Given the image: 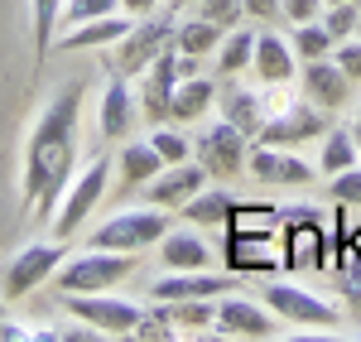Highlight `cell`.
Here are the masks:
<instances>
[{"mask_svg": "<svg viewBox=\"0 0 361 342\" xmlns=\"http://www.w3.org/2000/svg\"><path fill=\"white\" fill-rule=\"evenodd\" d=\"M82 97L87 83L68 78L54 92V102L39 111L34 130L25 140V173H20V198H25V217H54L58 198L73 178V159H78V126H82Z\"/></svg>", "mask_w": 361, "mask_h": 342, "instance_id": "cell-1", "label": "cell"}, {"mask_svg": "<svg viewBox=\"0 0 361 342\" xmlns=\"http://www.w3.org/2000/svg\"><path fill=\"white\" fill-rule=\"evenodd\" d=\"M135 275V256L130 251H87L78 260H63L54 270V289L63 294H102V289L121 285V280H130Z\"/></svg>", "mask_w": 361, "mask_h": 342, "instance_id": "cell-2", "label": "cell"}, {"mask_svg": "<svg viewBox=\"0 0 361 342\" xmlns=\"http://www.w3.org/2000/svg\"><path fill=\"white\" fill-rule=\"evenodd\" d=\"M169 44H173V15H140V25H130L121 39H116L111 49V68L121 73V78H140L154 58L164 54Z\"/></svg>", "mask_w": 361, "mask_h": 342, "instance_id": "cell-3", "label": "cell"}, {"mask_svg": "<svg viewBox=\"0 0 361 342\" xmlns=\"http://www.w3.org/2000/svg\"><path fill=\"white\" fill-rule=\"evenodd\" d=\"M169 231L164 207H135V212H116L111 222L92 231V246L97 251H130L140 256L145 246H159V236Z\"/></svg>", "mask_w": 361, "mask_h": 342, "instance_id": "cell-4", "label": "cell"}, {"mask_svg": "<svg viewBox=\"0 0 361 342\" xmlns=\"http://www.w3.org/2000/svg\"><path fill=\"white\" fill-rule=\"evenodd\" d=\"M106 183H111V159H92V164L78 173V183L58 198V217H54V236L58 241H68V236L92 217V207L102 202Z\"/></svg>", "mask_w": 361, "mask_h": 342, "instance_id": "cell-5", "label": "cell"}, {"mask_svg": "<svg viewBox=\"0 0 361 342\" xmlns=\"http://www.w3.org/2000/svg\"><path fill=\"white\" fill-rule=\"evenodd\" d=\"M68 299V314L82 318L87 328H97V333H111V338H135L140 318L145 309L130 304V299H111L106 289L102 294H63Z\"/></svg>", "mask_w": 361, "mask_h": 342, "instance_id": "cell-6", "label": "cell"}, {"mask_svg": "<svg viewBox=\"0 0 361 342\" xmlns=\"http://www.w3.org/2000/svg\"><path fill=\"white\" fill-rule=\"evenodd\" d=\"M197 164L207 169V178H236L246 169V154H250V140L231 126V121H212L193 145Z\"/></svg>", "mask_w": 361, "mask_h": 342, "instance_id": "cell-7", "label": "cell"}, {"mask_svg": "<svg viewBox=\"0 0 361 342\" xmlns=\"http://www.w3.org/2000/svg\"><path fill=\"white\" fill-rule=\"evenodd\" d=\"M265 309L284 323H299V328H337L342 314H337V304L328 299H318V294H308L299 285H265Z\"/></svg>", "mask_w": 361, "mask_h": 342, "instance_id": "cell-8", "label": "cell"}, {"mask_svg": "<svg viewBox=\"0 0 361 342\" xmlns=\"http://www.w3.org/2000/svg\"><path fill=\"white\" fill-rule=\"evenodd\" d=\"M63 265V241H29L20 256L5 265V299H25L44 280H54V270Z\"/></svg>", "mask_w": 361, "mask_h": 342, "instance_id": "cell-9", "label": "cell"}, {"mask_svg": "<svg viewBox=\"0 0 361 342\" xmlns=\"http://www.w3.org/2000/svg\"><path fill=\"white\" fill-rule=\"evenodd\" d=\"M260 145H284V149H294V145L304 140H323V106H313V102H289V106H279L275 116H265V126H260Z\"/></svg>", "mask_w": 361, "mask_h": 342, "instance_id": "cell-10", "label": "cell"}, {"mask_svg": "<svg viewBox=\"0 0 361 342\" xmlns=\"http://www.w3.org/2000/svg\"><path fill=\"white\" fill-rule=\"evenodd\" d=\"M178 78H183V73H178V49L169 44L164 54L140 73V97H135V102H140V116H145V121H154V126H164V121H169Z\"/></svg>", "mask_w": 361, "mask_h": 342, "instance_id": "cell-11", "label": "cell"}, {"mask_svg": "<svg viewBox=\"0 0 361 342\" xmlns=\"http://www.w3.org/2000/svg\"><path fill=\"white\" fill-rule=\"evenodd\" d=\"M246 169L250 178H260V183H284V188H304V183H313V173H318V164H308V159H299L294 149H284V145H250L246 154Z\"/></svg>", "mask_w": 361, "mask_h": 342, "instance_id": "cell-12", "label": "cell"}, {"mask_svg": "<svg viewBox=\"0 0 361 342\" xmlns=\"http://www.w3.org/2000/svg\"><path fill=\"white\" fill-rule=\"evenodd\" d=\"M212 328L222 338H275L279 333V318L265 309V299H246V294H231L217 304V318Z\"/></svg>", "mask_w": 361, "mask_h": 342, "instance_id": "cell-13", "label": "cell"}, {"mask_svg": "<svg viewBox=\"0 0 361 342\" xmlns=\"http://www.w3.org/2000/svg\"><path fill=\"white\" fill-rule=\"evenodd\" d=\"M207 188V169L202 164H164V169L154 173L149 183H145V198L154 202V207H183L188 198H197Z\"/></svg>", "mask_w": 361, "mask_h": 342, "instance_id": "cell-14", "label": "cell"}, {"mask_svg": "<svg viewBox=\"0 0 361 342\" xmlns=\"http://www.w3.org/2000/svg\"><path fill=\"white\" fill-rule=\"evenodd\" d=\"M304 97L313 106H323V111H337L352 97V78L337 68L333 58H313V63H304Z\"/></svg>", "mask_w": 361, "mask_h": 342, "instance_id": "cell-15", "label": "cell"}, {"mask_svg": "<svg viewBox=\"0 0 361 342\" xmlns=\"http://www.w3.org/2000/svg\"><path fill=\"white\" fill-rule=\"evenodd\" d=\"M231 289V280L226 275H207V270H173V275H164V280H154V304L164 299V304H173V299H217V294H226Z\"/></svg>", "mask_w": 361, "mask_h": 342, "instance_id": "cell-16", "label": "cell"}, {"mask_svg": "<svg viewBox=\"0 0 361 342\" xmlns=\"http://www.w3.org/2000/svg\"><path fill=\"white\" fill-rule=\"evenodd\" d=\"M135 116H140L135 92H130V83H126L121 73H116V83L102 92V116H97V126H102L106 140H126L130 126H135Z\"/></svg>", "mask_w": 361, "mask_h": 342, "instance_id": "cell-17", "label": "cell"}, {"mask_svg": "<svg viewBox=\"0 0 361 342\" xmlns=\"http://www.w3.org/2000/svg\"><path fill=\"white\" fill-rule=\"evenodd\" d=\"M294 63H299L294 44H284L279 34H255V58H250V68H255V78L265 87H284L294 78Z\"/></svg>", "mask_w": 361, "mask_h": 342, "instance_id": "cell-18", "label": "cell"}, {"mask_svg": "<svg viewBox=\"0 0 361 342\" xmlns=\"http://www.w3.org/2000/svg\"><path fill=\"white\" fill-rule=\"evenodd\" d=\"M159 260H164V270H207L212 265V246H207V236L202 231H164L159 236Z\"/></svg>", "mask_w": 361, "mask_h": 342, "instance_id": "cell-19", "label": "cell"}, {"mask_svg": "<svg viewBox=\"0 0 361 342\" xmlns=\"http://www.w3.org/2000/svg\"><path fill=\"white\" fill-rule=\"evenodd\" d=\"M217 102H222V121H231L246 140L260 135V126H265V106H260L255 92H246V87H217Z\"/></svg>", "mask_w": 361, "mask_h": 342, "instance_id": "cell-20", "label": "cell"}, {"mask_svg": "<svg viewBox=\"0 0 361 342\" xmlns=\"http://www.w3.org/2000/svg\"><path fill=\"white\" fill-rule=\"evenodd\" d=\"M275 236H260V231H226V265L231 270H246V275H260V270H275V256H265L260 246H270Z\"/></svg>", "mask_w": 361, "mask_h": 342, "instance_id": "cell-21", "label": "cell"}, {"mask_svg": "<svg viewBox=\"0 0 361 342\" xmlns=\"http://www.w3.org/2000/svg\"><path fill=\"white\" fill-rule=\"evenodd\" d=\"M193 227H207V231H222L226 222H231V212H236V198L226 193V188H202L197 198H188L183 207H178Z\"/></svg>", "mask_w": 361, "mask_h": 342, "instance_id": "cell-22", "label": "cell"}, {"mask_svg": "<svg viewBox=\"0 0 361 342\" xmlns=\"http://www.w3.org/2000/svg\"><path fill=\"white\" fill-rule=\"evenodd\" d=\"M116 164H121V188H126V193H135V188H145V183L154 178V173L164 169L159 149H154L149 140H130L126 149H121V159H116Z\"/></svg>", "mask_w": 361, "mask_h": 342, "instance_id": "cell-23", "label": "cell"}, {"mask_svg": "<svg viewBox=\"0 0 361 342\" xmlns=\"http://www.w3.org/2000/svg\"><path fill=\"white\" fill-rule=\"evenodd\" d=\"M126 29H130V20H126V15H102V20L73 25L63 39H58V49H111Z\"/></svg>", "mask_w": 361, "mask_h": 342, "instance_id": "cell-24", "label": "cell"}, {"mask_svg": "<svg viewBox=\"0 0 361 342\" xmlns=\"http://www.w3.org/2000/svg\"><path fill=\"white\" fill-rule=\"evenodd\" d=\"M217 102V83H207V78H178L173 87V106H169V121H197V116H207V106Z\"/></svg>", "mask_w": 361, "mask_h": 342, "instance_id": "cell-25", "label": "cell"}, {"mask_svg": "<svg viewBox=\"0 0 361 342\" xmlns=\"http://www.w3.org/2000/svg\"><path fill=\"white\" fill-rule=\"evenodd\" d=\"M217 44H222V29L207 25L202 15H193L188 25H173V49L183 58H207V54H217Z\"/></svg>", "mask_w": 361, "mask_h": 342, "instance_id": "cell-26", "label": "cell"}, {"mask_svg": "<svg viewBox=\"0 0 361 342\" xmlns=\"http://www.w3.org/2000/svg\"><path fill=\"white\" fill-rule=\"evenodd\" d=\"M250 58H255V34L250 29H226L222 44H217V73L222 78H236L241 68H250Z\"/></svg>", "mask_w": 361, "mask_h": 342, "instance_id": "cell-27", "label": "cell"}, {"mask_svg": "<svg viewBox=\"0 0 361 342\" xmlns=\"http://www.w3.org/2000/svg\"><path fill=\"white\" fill-rule=\"evenodd\" d=\"M29 20H34V68H44L54 49V25L63 20V0H29Z\"/></svg>", "mask_w": 361, "mask_h": 342, "instance_id": "cell-28", "label": "cell"}, {"mask_svg": "<svg viewBox=\"0 0 361 342\" xmlns=\"http://www.w3.org/2000/svg\"><path fill=\"white\" fill-rule=\"evenodd\" d=\"M352 164H361V149L352 140V130H328L323 135V154H318V169L333 178V173L352 169Z\"/></svg>", "mask_w": 361, "mask_h": 342, "instance_id": "cell-29", "label": "cell"}, {"mask_svg": "<svg viewBox=\"0 0 361 342\" xmlns=\"http://www.w3.org/2000/svg\"><path fill=\"white\" fill-rule=\"evenodd\" d=\"M289 44H294V54L304 58V63H313V58H328L333 54V34H328V25H323V20H308V25H299L294 29V39H289Z\"/></svg>", "mask_w": 361, "mask_h": 342, "instance_id": "cell-30", "label": "cell"}, {"mask_svg": "<svg viewBox=\"0 0 361 342\" xmlns=\"http://www.w3.org/2000/svg\"><path fill=\"white\" fill-rule=\"evenodd\" d=\"M169 309H173V323H178V328H188V333H202V328H212V318H217L212 299H173Z\"/></svg>", "mask_w": 361, "mask_h": 342, "instance_id": "cell-31", "label": "cell"}, {"mask_svg": "<svg viewBox=\"0 0 361 342\" xmlns=\"http://www.w3.org/2000/svg\"><path fill=\"white\" fill-rule=\"evenodd\" d=\"M193 10L202 15V20H207V25H217V29L226 34V29L241 25V15H246V0H197Z\"/></svg>", "mask_w": 361, "mask_h": 342, "instance_id": "cell-32", "label": "cell"}, {"mask_svg": "<svg viewBox=\"0 0 361 342\" xmlns=\"http://www.w3.org/2000/svg\"><path fill=\"white\" fill-rule=\"evenodd\" d=\"M357 15H361V0H342V5H323V25L333 39H352L357 34Z\"/></svg>", "mask_w": 361, "mask_h": 342, "instance_id": "cell-33", "label": "cell"}, {"mask_svg": "<svg viewBox=\"0 0 361 342\" xmlns=\"http://www.w3.org/2000/svg\"><path fill=\"white\" fill-rule=\"evenodd\" d=\"M121 0H63V25H87V20H102V15H116Z\"/></svg>", "mask_w": 361, "mask_h": 342, "instance_id": "cell-34", "label": "cell"}, {"mask_svg": "<svg viewBox=\"0 0 361 342\" xmlns=\"http://www.w3.org/2000/svg\"><path fill=\"white\" fill-rule=\"evenodd\" d=\"M328 198H333L337 207H361V164H352V169L333 173V183H328Z\"/></svg>", "mask_w": 361, "mask_h": 342, "instance_id": "cell-35", "label": "cell"}, {"mask_svg": "<svg viewBox=\"0 0 361 342\" xmlns=\"http://www.w3.org/2000/svg\"><path fill=\"white\" fill-rule=\"evenodd\" d=\"M149 145H154V149H159V159H164V164H183V159H188V154H193V145L183 140V135H178V130H164V126H159V130H154V135H149Z\"/></svg>", "mask_w": 361, "mask_h": 342, "instance_id": "cell-36", "label": "cell"}, {"mask_svg": "<svg viewBox=\"0 0 361 342\" xmlns=\"http://www.w3.org/2000/svg\"><path fill=\"white\" fill-rule=\"evenodd\" d=\"M333 63L347 73V78H352V87L361 83V39H357V34H352V39H337V44H333Z\"/></svg>", "mask_w": 361, "mask_h": 342, "instance_id": "cell-37", "label": "cell"}, {"mask_svg": "<svg viewBox=\"0 0 361 342\" xmlns=\"http://www.w3.org/2000/svg\"><path fill=\"white\" fill-rule=\"evenodd\" d=\"M279 15H284V20H294V25L323 20V0H279Z\"/></svg>", "mask_w": 361, "mask_h": 342, "instance_id": "cell-38", "label": "cell"}, {"mask_svg": "<svg viewBox=\"0 0 361 342\" xmlns=\"http://www.w3.org/2000/svg\"><path fill=\"white\" fill-rule=\"evenodd\" d=\"M246 15H255V20H275L279 0H246Z\"/></svg>", "mask_w": 361, "mask_h": 342, "instance_id": "cell-39", "label": "cell"}, {"mask_svg": "<svg viewBox=\"0 0 361 342\" xmlns=\"http://www.w3.org/2000/svg\"><path fill=\"white\" fill-rule=\"evenodd\" d=\"M121 10H130V15H154V10H159V0H121Z\"/></svg>", "mask_w": 361, "mask_h": 342, "instance_id": "cell-40", "label": "cell"}, {"mask_svg": "<svg viewBox=\"0 0 361 342\" xmlns=\"http://www.w3.org/2000/svg\"><path fill=\"white\" fill-rule=\"evenodd\" d=\"M347 130H352V140H357V149H361V106H357V116H352V126H347Z\"/></svg>", "mask_w": 361, "mask_h": 342, "instance_id": "cell-41", "label": "cell"}, {"mask_svg": "<svg viewBox=\"0 0 361 342\" xmlns=\"http://www.w3.org/2000/svg\"><path fill=\"white\" fill-rule=\"evenodd\" d=\"M173 5H197V0H173Z\"/></svg>", "mask_w": 361, "mask_h": 342, "instance_id": "cell-42", "label": "cell"}, {"mask_svg": "<svg viewBox=\"0 0 361 342\" xmlns=\"http://www.w3.org/2000/svg\"><path fill=\"white\" fill-rule=\"evenodd\" d=\"M357 39H361V15H357Z\"/></svg>", "mask_w": 361, "mask_h": 342, "instance_id": "cell-43", "label": "cell"}, {"mask_svg": "<svg viewBox=\"0 0 361 342\" xmlns=\"http://www.w3.org/2000/svg\"><path fill=\"white\" fill-rule=\"evenodd\" d=\"M323 5H342V0H323Z\"/></svg>", "mask_w": 361, "mask_h": 342, "instance_id": "cell-44", "label": "cell"}, {"mask_svg": "<svg viewBox=\"0 0 361 342\" xmlns=\"http://www.w3.org/2000/svg\"><path fill=\"white\" fill-rule=\"evenodd\" d=\"M0 318H5V304H0Z\"/></svg>", "mask_w": 361, "mask_h": 342, "instance_id": "cell-45", "label": "cell"}]
</instances>
